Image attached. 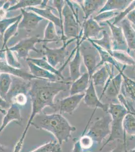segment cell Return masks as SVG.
Instances as JSON below:
<instances>
[{"mask_svg": "<svg viewBox=\"0 0 135 152\" xmlns=\"http://www.w3.org/2000/svg\"><path fill=\"white\" fill-rule=\"evenodd\" d=\"M71 84L72 82L70 81L53 82L38 79H33L30 81L28 94L31 100L32 111L21 137L15 145L13 152H20L22 149L26 136L35 116L42 112L46 107L53 109L55 97L61 92L70 89Z\"/></svg>", "mask_w": 135, "mask_h": 152, "instance_id": "1", "label": "cell"}, {"mask_svg": "<svg viewBox=\"0 0 135 152\" xmlns=\"http://www.w3.org/2000/svg\"><path fill=\"white\" fill-rule=\"evenodd\" d=\"M31 125L51 133L61 145L68 142L72 132L76 130L75 127L59 113L48 114L42 112L34 118Z\"/></svg>", "mask_w": 135, "mask_h": 152, "instance_id": "2", "label": "cell"}, {"mask_svg": "<svg viewBox=\"0 0 135 152\" xmlns=\"http://www.w3.org/2000/svg\"><path fill=\"white\" fill-rule=\"evenodd\" d=\"M107 112L111 116V132L108 138L104 142L99 151L103 150L108 143L115 140H121L126 145V134L123 128V120L126 115L129 113L126 108L120 104L111 103L108 105Z\"/></svg>", "mask_w": 135, "mask_h": 152, "instance_id": "3", "label": "cell"}, {"mask_svg": "<svg viewBox=\"0 0 135 152\" xmlns=\"http://www.w3.org/2000/svg\"><path fill=\"white\" fill-rule=\"evenodd\" d=\"M74 13L72 1H65L63 9L64 36L66 40L76 39L80 41L82 36V24Z\"/></svg>", "mask_w": 135, "mask_h": 152, "instance_id": "4", "label": "cell"}, {"mask_svg": "<svg viewBox=\"0 0 135 152\" xmlns=\"http://www.w3.org/2000/svg\"><path fill=\"white\" fill-rule=\"evenodd\" d=\"M79 49L82 60L91 80L100 61L99 52L92 43L88 40L82 42L80 44Z\"/></svg>", "mask_w": 135, "mask_h": 152, "instance_id": "5", "label": "cell"}, {"mask_svg": "<svg viewBox=\"0 0 135 152\" xmlns=\"http://www.w3.org/2000/svg\"><path fill=\"white\" fill-rule=\"evenodd\" d=\"M75 40L76 39H71L63 42L62 47L58 48H50L46 45L43 44L41 54L45 55L48 62L55 68L59 65H64L67 61L66 58L70 56L67 47Z\"/></svg>", "mask_w": 135, "mask_h": 152, "instance_id": "6", "label": "cell"}, {"mask_svg": "<svg viewBox=\"0 0 135 152\" xmlns=\"http://www.w3.org/2000/svg\"><path fill=\"white\" fill-rule=\"evenodd\" d=\"M111 116L110 114L98 118L96 121L89 127L86 133L92 139L93 142L101 143L111 132Z\"/></svg>", "mask_w": 135, "mask_h": 152, "instance_id": "7", "label": "cell"}, {"mask_svg": "<svg viewBox=\"0 0 135 152\" xmlns=\"http://www.w3.org/2000/svg\"><path fill=\"white\" fill-rule=\"evenodd\" d=\"M127 66H123V69L116 76H113L108 80L105 85L103 87V92L100 99L104 95L105 98L111 102V103L118 101V97L120 94L123 83L122 74Z\"/></svg>", "mask_w": 135, "mask_h": 152, "instance_id": "8", "label": "cell"}, {"mask_svg": "<svg viewBox=\"0 0 135 152\" xmlns=\"http://www.w3.org/2000/svg\"><path fill=\"white\" fill-rule=\"evenodd\" d=\"M41 43H44L43 40L40 39L38 36H36L21 40L16 45L9 49L13 52H16L19 58L26 59L30 51L42 54L41 49H38L35 47L36 44Z\"/></svg>", "mask_w": 135, "mask_h": 152, "instance_id": "9", "label": "cell"}, {"mask_svg": "<svg viewBox=\"0 0 135 152\" xmlns=\"http://www.w3.org/2000/svg\"><path fill=\"white\" fill-rule=\"evenodd\" d=\"M85 93L69 95L55 102L53 109L60 114L72 115L83 99Z\"/></svg>", "mask_w": 135, "mask_h": 152, "instance_id": "10", "label": "cell"}, {"mask_svg": "<svg viewBox=\"0 0 135 152\" xmlns=\"http://www.w3.org/2000/svg\"><path fill=\"white\" fill-rule=\"evenodd\" d=\"M103 28H104L97 22L94 18H90L87 20H83L81 26L82 36L79 43L76 42V44L80 45L85 40L96 38L100 32L103 31Z\"/></svg>", "mask_w": 135, "mask_h": 152, "instance_id": "11", "label": "cell"}, {"mask_svg": "<svg viewBox=\"0 0 135 152\" xmlns=\"http://www.w3.org/2000/svg\"><path fill=\"white\" fill-rule=\"evenodd\" d=\"M106 23L111 31L113 50L125 51L129 53L128 47L121 26L113 24L110 21H107Z\"/></svg>", "mask_w": 135, "mask_h": 152, "instance_id": "12", "label": "cell"}, {"mask_svg": "<svg viewBox=\"0 0 135 152\" xmlns=\"http://www.w3.org/2000/svg\"><path fill=\"white\" fill-rule=\"evenodd\" d=\"M21 12L22 18L18 25V29H24L28 33L32 32L45 19L35 13L25 9H21Z\"/></svg>", "mask_w": 135, "mask_h": 152, "instance_id": "13", "label": "cell"}, {"mask_svg": "<svg viewBox=\"0 0 135 152\" xmlns=\"http://www.w3.org/2000/svg\"><path fill=\"white\" fill-rule=\"evenodd\" d=\"M83 99L86 105L88 107H93L96 110L100 109L104 112H108L109 105L108 104H103L98 98L95 90V87L91 80L88 88L85 92Z\"/></svg>", "mask_w": 135, "mask_h": 152, "instance_id": "14", "label": "cell"}, {"mask_svg": "<svg viewBox=\"0 0 135 152\" xmlns=\"http://www.w3.org/2000/svg\"><path fill=\"white\" fill-rule=\"evenodd\" d=\"M27 9L29 11H32L38 15L41 16L43 18L48 20V21L52 22L53 23V24H55V26L59 27L61 29V31H62V36L61 37V41L63 42L67 41V40L65 39L64 36L63 26L62 25L61 21L60 20V18H58L53 13V10H55L53 7H50L49 6H48V7L45 9H40L37 7H31L28 8Z\"/></svg>", "mask_w": 135, "mask_h": 152, "instance_id": "15", "label": "cell"}, {"mask_svg": "<svg viewBox=\"0 0 135 152\" xmlns=\"http://www.w3.org/2000/svg\"><path fill=\"white\" fill-rule=\"evenodd\" d=\"M114 68L110 64H105L96 70L91 78L95 87H104L108 80L114 76Z\"/></svg>", "mask_w": 135, "mask_h": 152, "instance_id": "16", "label": "cell"}, {"mask_svg": "<svg viewBox=\"0 0 135 152\" xmlns=\"http://www.w3.org/2000/svg\"><path fill=\"white\" fill-rule=\"evenodd\" d=\"M22 121V118L21 114L20 106L15 104H11L3 118L2 124L0 126V134L9 124L12 121H15L18 124H20Z\"/></svg>", "mask_w": 135, "mask_h": 152, "instance_id": "17", "label": "cell"}, {"mask_svg": "<svg viewBox=\"0 0 135 152\" xmlns=\"http://www.w3.org/2000/svg\"><path fill=\"white\" fill-rule=\"evenodd\" d=\"M105 0H85L77 1V4L83 11L84 20L91 18L92 14L96 11H99L104 6Z\"/></svg>", "mask_w": 135, "mask_h": 152, "instance_id": "18", "label": "cell"}, {"mask_svg": "<svg viewBox=\"0 0 135 152\" xmlns=\"http://www.w3.org/2000/svg\"><path fill=\"white\" fill-rule=\"evenodd\" d=\"M2 73L9 74L12 76L22 79L26 81H30L33 79H41L33 76L30 73L26 72L23 69H18L11 67L8 64L6 61H4L3 59L0 58V74Z\"/></svg>", "mask_w": 135, "mask_h": 152, "instance_id": "19", "label": "cell"}, {"mask_svg": "<svg viewBox=\"0 0 135 152\" xmlns=\"http://www.w3.org/2000/svg\"><path fill=\"white\" fill-rule=\"evenodd\" d=\"M77 46V50L75 53V56L71 61L69 62V72H70V81L71 82L76 81L80 77L82 74L81 73V65L82 58L79 51V44H76Z\"/></svg>", "mask_w": 135, "mask_h": 152, "instance_id": "20", "label": "cell"}, {"mask_svg": "<svg viewBox=\"0 0 135 152\" xmlns=\"http://www.w3.org/2000/svg\"><path fill=\"white\" fill-rule=\"evenodd\" d=\"M90 81V76L87 72L82 74L78 79L71 84L69 89L70 95L85 93L89 87Z\"/></svg>", "mask_w": 135, "mask_h": 152, "instance_id": "21", "label": "cell"}, {"mask_svg": "<svg viewBox=\"0 0 135 152\" xmlns=\"http://www.w3.org/2000/svg\"><path fill=\"white\" fill-rule=\"evenodd\" d=\"M120 23L128 47L129 52L131 50L135 51V29L132 23L126 18L122 20Z\"/></svg>", "mask_w": 135, "mask_h": 152, "instance_id": "22", "label": "cell"}, {"mask_svg": "<svg viewBox=\"0 0 135 152\" xmlns=\"http://www.w3.org/2000/svg\"><path fill=\"white\" fill-rule=\"evenodd\" d=\"M27 61L30 69V73L33 76L36 77L38 79L48 80L51 81H62L56 75L52 74L45 69H43L29 61Z\"/></svg>", "mask_w": 135, "mask_h": 152, "instance_id": "23", "label": "cell"}, {"mask_svg": "<svg viewBox=\"0 0 135 152\" xmlns=\"http://www.w3.org/2000/svg\"><path fill=\"white\" fill-rule=\"evenodd\" d=\"M133 1L132 0H108L106 1L104 6L100 9L98 14L103 12L111 11H123Z\"/></svg>", "mask_w": 135, "mask_h": 152, "instance_id": "24", "label": "cell"}, {"mask_svg": "<svg viewBox=\"0 0 135 152\" xmlns=\"http://www.w3.org/2000/svg\"><path fill=\"white\" fill-rule=\"evenodd\" d=\"M26 61H29L32 62L33 64H36L39 67H41L43 69L50 72L53 74L56 75L62 81H65V78L62 75L61 71L60 69H57L53 67L49 62H48L46 57L44 56L41 58H28L26 59Z\"/></svg>", "mask_w": 135, "mask_h": 152, "instance_id": "25", "label": "cell"}, {"mask_svg": "<svg viewBox=\"0 0 135 152\" xmlns=\"http://www.w3.org/2000/svg\"><path fill=\"white\" fill-rule=\"evenodd\" d=\"M90 41L91 42V41ZM91 42L95 46V47L97 49L99 54H100V61L99 62L98 67L103 66L105 64H110L111 66L116 67V69L118 70V72H120L121 69H123V67L122 68L121 67L120 64L117 62L108 52L101 48L97 45H96L94 43H93L92 42Z\"/></svg>", "mask_w": 135, "mask_h": 152, "instance_id": "26", "label": "cell"}, {"mask_svg": "<svg viewBox=\"0 0 135 152\" xmlns=\"http://www.w3.org/2000/svg\"><path fill=\"white\" fill-rule=\"evenodd\" d=\"M102 34L103 37L100 39H92L88 40L106 51L111 56L113 50L111 37L110 36L106 31L103 30Z\"/></svg>", "mask_w": 135, "mask_h": 152, "instance_id": "27", "label": "cell"}, {"mask_svg": "<svg viewBox=\"0 0 135 152\" xmlns=\"http://www.w3.org/2000/svg\"><path fill=\"white\" fill-rule=\"evenodd\" d=\"M44 43L51 42L58 43L61 41L58 34L56 33V28L55 24L51 21H48L44 31V37L43 39Z\"/></svg>", "mask_w": 135, "mask_h": 152, "instance_id": "28", "label": "cell"}, {"mask_svg": "<svg viewBox=\"0 0 135 152\" xmlns=\"http://www.w3.org/2000/svg\"><path fill=\"white\" fill-rule=\"evenodd\" d=\"M122 75L123 78L122 86H123L125 90L123 94L135 102V81L128 77L123 72Z\"/></svg>", "mask_w": 135, "mask_h": 152, "instance_id": "29", "label": "cell"}, {"mask_svg": "<svg viewBox=\"0 0 135 152\" xmlns=\"http://www.w3.org/2000/svg\"><path fill=\"white\" fill-rule=\"evenodd\" d=\"M12 84V75L6 73L0 74V96L6 101Z\"/></svg>", "mask_w": 135, "mask_h": 152, "instance_id": "30", "label": "cell"}, {"mask_svg": "<svg viewBox=\"0 0 135 152\" xmlns=\"http://www.w3.org/2000/svg\"><path fill=\"white\" fill-rule=\"evenodd\" d=\"M111 56L117 62L123 66H134L135 65V59L128 52L113 50Z\"/></svg>", "mask_w": 135, "mask_h": 152, "instance_id": "31", "label": "cell"}, {"mask_svg": "<svg viewBox=\"0 0 135 152\" xmlns=\"http://www.w3.org/2000/svg\"><path fill=\"white\" fill-rule=\"evenodd\" d=\"M123 128L125 134L135 136V116L128 113L123 120Z\"/></svg>", "mask_w": 135, "mask_h": 152, "instance_id": "32", "label": "cell"}, {"mask_svg": "<svg viewBox=\"0 0 135 152\" xmlns=\"http://www.w3.org/2000/svg\"><path fill=\"white\" fill-rule=\"evenodd\" d=\"M30 152H63V151L61 145L56 140L43 144Z\"/></svg>", "mask_w": 135, "mask_h": 152, "instance_id": "33", "label": "cell"}, {"mask_svg": "<svg viewBox=\"0 0 135 152\" xmlns=\"http://www.w3.org/2000/svg\"><path fill=\"white\" fill-rule=\"evenodd\" d=\"M21 19L22 18L19 19L16 23H14V24L11 25L9 28H7V30L4 34L3 36V43L2 49L1 50L2 52H3V53L5 52L4 50L6 47L7 46V44L8 42L10 39H11V38L17 34L18 30V25H19V23Z\"/></svg>", "mask_w": 135, "mask_h": 152, "instance_id": "34", "label": "cell"}, {"mask_svg": "<svg viewBox=\"0 0 135 152\" xmlns=\"http://www.w3.org/2000/svg\"><path fill=\"white\" fill-rule=\"evenodd\" d=\"M43 1L41 0H21L18 1L14 5L10 7L8 12L11 11L16 10L17 9L28 8L29 7H35L40 5Z\"/></svg>", "mask_w": 135, "mask_h": 152, "instance_id": "35", "label": "cell"}, {"mask_svg": "<svg viewBox=\"0 0 135 152\" xmlns=\"http://www.w3.org/2000/svg\"><path fill=\"white\" fill-rule=\"evenodd\" d=\"M92 118V117L91 116L88 122L87 125L85 128L84 132L83 133V134L81 135V137L79 139V143L83 151L87 150H89L93 146V142H94L92 138L90 137H89L88 135L85 134L86 130H87L88 126L89 125Z\"/></svg>", "mask_w": 135, "mask_h": 152, "instance_id": "36", "label": "cell"}, {"mask_svg": "<svg viewBox=\"0 0 135 152\" xmlns=\"http://www.w3.org/2000/svg\"><path fill=\"white\" fill-rule=\"evenodd\" d=\"M22 18V15L21 14L13 18H5L4 19L0 20V34L2 37L8 28H9L12 24H14L17 20Z\"/></svg>", "mask_w": 135, "mask_h": 152, "instance_id": "37", "label": "cell"}, {"mask_svg": "<svg viewBox=\"0 0 135 152\" xmlns=\"http://www.w3.org/2000/svg\"><path fill=\"white\" fill-rule=\"evenodd\" d=\"M5 53L6 61L7 64L11 67L18 69H21V65L19 62L18 59L16 58L14 56L13 52L9 50V47H6L5 49Z\"/></svg>", "mask_w": 135, "mask_h": 152, "instance_id": "38", "label": "cell"}, {"mask_svg": "<svg viewBox=\"0 0 135 152\" xmlns=\"http://www.w3.org/2000/svg\"><path fill=\"white\" fill-rule=\"evenodd\" d=\"M134 9H135V1H133L126 9L119 12V13L115 17L114 21L112 23L115 25H117L118 23H120L122 20L125 19L130 12Z\"/></svg>", "mask_w": 135, "mask_h": 152, "instance_id": "39", "label": "cell"}, {"mask_svg": "<svg viewBox=\"0 0 135 152\" xmlns=\"http://www.w3.org/2000/svg\"><path fill=\"white\" fill-rule=\"evenodd\" d=\"M119 12H116V11H106L103 12L100 14H98L94 17V19L98 23H104L110 19L114 18L116 16Z\"/></svg>", "mask_w": 135, "mask_h": 152, "instance_id": "40", "label": "cell"}, {"mask_svg": "<svg viewBox=\"0 0 135 152\" xmlns=\"http://www.w3.org/2000/svg\"><path fill=\"white\" fill-rule=\"evenodd\" d=\"M8 102L11 104H15L19 106L25 105L27 102V94L22 92L16 94L11 97Z\"/></svg>", "mask_w": 135, "mask_h": 152, "instance_id": "41", "label": "cell"}, {"mask_svg": "<svg viewBox=\"0 0 135 152\" xmlns=\"http://www.w3.org/2000/svg\"><path fill=\"white\" fill-rule=\"evenodd\" d=\"M53 5L55 7V9L58 13L60 16V20L61 21L62 25L63 26V9L65 4V1L62 0H55L53 1Z\"/></svg>", "mask_w": 135, "mask_h": 152, "instance_id": "42", "label": "cell"}, {"mask_svg": "<svg viewBox=\"0 0 135 152\" xmlns=\"http://www.w3.org/2000/svg\"><path fill=\"white\" fill-rule=\"evenodd\" d=\"M126 145L123 142L118 143L116 147L110 152H126Z\"/></svg>", "mask_w": 135, "mask_h": 152, "instance_id": "43", "label": "cell"}, {"mask_svg": "<svg viewBox=\"0 0 135 152\" xmlns=\"http://www.w3.org/2000/svg\"><path fill=\"white\" fill-rule=\"evenodd\" d=\"M11 104L3 99L2 97L0 96V108L6 110L5 109H8L10 107Z\"/></svg>", "mask_w": 135, "mask_h": 152, "instance_id": "44", "label": "cell"}, {"mask_svg": "<svg viewBox=\"0 0 135 152\" xmlns=\"http://www.w3.org/2000/svg\"><path fill=\"white\" fill-rule=\"evenodd\" d=\"M71 152H83V150L79 143V140H77L74 142Z\"/></svg>", "mask_w": 135, "mask_h": 152, "instance_id": "45", "label": "cell"}, {"mask_svg": "<svg viewBox=\"0 0 135 152\" xmlns=\"http://www.w3.org/2000/svg\"><path fill=\"white\" fill-rule=\"evenodd\" d=\"M128 20L132 24L135 25V9L132 11L126 17Z\"/></svg>", "mask_w": 135, "mask_h": 152, "instance_id": "46", "label": "cell"}, {"mask_svg": "<svg viewBox=\"0 0 135 152\" xmlns=\"http://www.w3.org/2000/svg\"><path fill=\"white\" fill-rule=\"evenodd\" d=\"M0 152H13L10 147L3 145L0 143Z\"/></svg>", "mask_w": 135, "mask_h": 152, "instance_id": "47", "label": "cell"}, {"mask_svg": "<svg viewBox=\"0 0 135 152\" xmlns=\"http://www.w3.org/2000/svg\"><path fill=\"white\" fill-rule=\"evenodd\" d=\"M8 13L6 9L3 8V7L0 9V20L5 18L6 16L7 15V13Z\"/></svg>", "mask_w": 135, "mask_h": 152, "instance_id": "48", "label": "cell"}, {"mask_svg": "<svg viewBox=\"0 0 135 152\" xmlns=\"http://www.w3.org/2000/svg\"><path fill=\"white\" fill-rule=\"evenodd\" d=\"M6 1H3V0H0V9L3 7L4 4L5 3Z\"/></svg>", "mask_w": 135, "mask_h": 152, "instance_id": "49", "label": "cell"}, {"mask_svg": "<svg viewBox=\"0 0 135 152\" xmlns=\"http://www.w3.org/2000/svg\"><path fill=\"white\" fill-rule=\"evenodd\" d=\"M126 152H135V148L134 149L131 150L129 151H127Z\"/></svg>", "mask_w": 135, "mask_h": 152, "instance_id": "50", "label": "cell"}, {"mask_svg": "<svg viewBox=\"0 0 135 152\" xmlns=\"http://www.w3.org/2000/svg\"><path fill=\"white\" fill-rule=\"evenodd\" d=\"M134 74H135V65L134 66Z\"/></svg>", "mask_w": 135, "mask_h": 152, "instance_id": "51", "label": "cell"}, {"mask_svg": "<svg viewBox=\"0 0 135 152\" xmlns=\"http://www.w3.org/2000/svg\"><path fill=\"white\" fill-rule=\"evenodd\" d=\"M1 38H3V37H2V36H1V35L0 34V39H1ZM0 53H3V52L1 51V50H0Z\"/></svg>", "mask_w": 135, "mask_h": 152, "instance_id": "52", "label": "cell"}, {"mask_svg": "<svg viewBox=\"0 0 135 152\" xmlns=\"http://www.w3.org/2000/svg\"></svg>", "mask_w": 135, "mask_h": 152, "instance_id": "53", "label": "cell"}]
</instances>
